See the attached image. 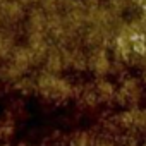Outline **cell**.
<instances>
[{"label": "cell", "instance_id": "7", "mask_svg": "<svg viewBox=\"0 0 146 146\" xmlns=\"http://www.w3.org/2000/svg\"><path fill=\"white\" fill-rule=\"evenodd\" d=\"M96 95L100 98H110V96L115 95V88L110 83H107V81H100L96 84Z\"/></svg>", "mask_w": 146, "mask_h": 146}, {"label": "cell", "instance_id": "1", "mask_svg": "<svg viewBox=\"0 0 146 146\" xmlns=\"http://www.w3.org/2000/svg\"><path fill=\"white\" fill-rule=\"evenodd\" d=\"M36 86L41 95H45L46 98H52V100H65L72 93L70 84L65 79H60L57 74H52V72L41 74Z\"/></svg>", "mask_w": 146, "mask_h": 146}, {"label": "cell", "instance_id": "4", "mask_svg": "<svg viewBox=\"0 0 146 146\" xmlns=\"http://www.w3.org/2000/svg\"><path fill=\"white\" fill-rule=\"evenodd\" d=\"M139 95H141V90H139V84L136 81H127L119 90V98L124 103H134V102H137Z\"/></svg>", "mask_w": 146, "mask_h": 146}, {"label": "cell", "instance_id": "5", "mask_svg": "<svg viewBox=\"0 0 146 146\" xmlns=\"http://www.w3.org/2000/svg\"><path fill=\"white\" fill-rule=\"evenodd\" d=\"M14 40L9 36V33H5L2 28H0V58H7L12 50H14Z\"/></svg>", "mask_w": 146, "mask_h": 146}, {"label": "cell", "instance_id": "6", "mask_svg": "<svg viewBox=\"0 0 146 146\" xmlns=\"http://www.w3.org/2000/svg\"><path fill=\"white\" fill-rule=\"evenodd\" d=\"M70 0H41L40 7L46 12V14H55V12H62Z\"/></svg>", "mask_w": 146, "mask_h": 146}, {"label": "cell", "instance_id": "2", "mask_svg": "<svg viewBox=\"0 0 146 146\" xmlns=\"http://www.w3.org/2000/svg\"><path fill=\"white\" fill-rule=\"evenodd\" d=\"M26 14H28V11L17 0H4V2H0L2 26H16L23 19H26Z\"/></svg>", "mask_w": 146, "mask_h": 146}, {"label": "cell", "instance_id": "8", "mask_svg": "<svg viewBox=\"0 0 146 146\" xmlns=\"http://www.w3.org/2000/svg\"><path fill=\"white\" fill-rule=\"evenodd\" d=\"M17 2H19L26 11H29V9H33V7H38V5L41 4V0H17Z\"/></svg>", "mask_w": 146, "mask_h": 146}, {"label": "cell", "instance_id": "3", "mask_svg": "<svg viewBox=\"0 0 146 146\" xmlns=\"http://www.w3.org/2000/svg\"><path fill=\"white\" fill-rule=\"evenodd\" d=\"M88 65H90V67L96 72L98 76L107 74L108 69H110V60H108V57H107L105 50L96 48V50L90 55V58H88Z\"/></svg>", "mask_w": 146, "mask_h": 146}]
</instances>
